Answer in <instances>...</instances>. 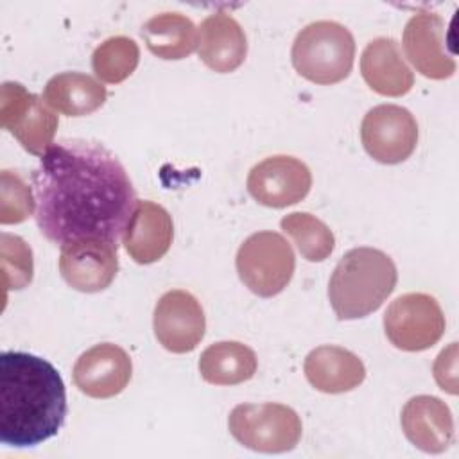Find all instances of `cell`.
<instances>
[{
	"instance_id": "6da1fadb",
	"label": "cell",
	"mask_w": 459,
	"mask_h": 459,
	"mask_svg": "<svg viewBox=\"0 0 459 459\" xmlns=\"http://www.w3.org/2000/svg\"><path fill=\"white\" fill-rule=\"evenodd\" d=\"M32 183L38 228L54 244L100 238L118 246L136 206L124 165L95 142L52 143L39 156Z\"/></svg>"
},
{
	"instance_id": "7a4b0ae2",
	"label": "cell",
	"mask_w": 459,
	"mask_h": 459,
	"mask_svg": "<svg viewBox=\"0 0 459 459\" xmlns=\"http://www.w3.org/2000/svg\"><path fill=\"white\" fill-rule=\"evenodd\" d=\"M66 418V389L59 371L27 351L0 355V441L29 448L54 437Z\"/></svg>"
},
{
	"instance_id": "3957f363",
	"label": "cell",
	"mask_w": 459,
	"mask_h": 459,
	"mask_svg": "<svg viewBox=\"0 0 459 459\" xmlns=\"http://www.w3.org/2000/svg\"><path fill=\"white\" fill-rule=\"evenodd\" d=\"M396 280V265L387 253L366 246L350 249L328 281V299L337 319H360L378 310Z\"/></svg>"
},
{
	"instance_id": "277c9868",
	"label": "cell",
	"mask_w": 459,
	"mask_h": 459,
	"mask_svg": "<svg viewBox=\"0 0 459 459\" xmlns=\"http://www.w3.org/2000/svg\"><path fill=\"white\" fill-rule=\"evenodd\" d=\"M296 72L316 84L344 81L353 66L355 39L351 32L330 20L312 22L303 27L290 50Z\"/></svg>"
},
{
	"instance_id": "5b68a950",
	"label": "cell",
	"mask_w": 459,
	"mask_h": 459,
	"mask_svg": "<svg viewBox=\"0 0 459 459\" xmlns=\"http://www.w3.org/2000/svg\"><path fill=\"white\" fill-rule=\"evenodd\" d=\"M230 434L246 448L262 454L292 450L301 439V420L283 403H240L228 416Z\"/></svg>"
},
{
	"instance_id": "8992f818",
	"label": "cell",
	"mask_w": 459,
	"mask_h": 459,
	"mask_svg": "<svg viewBox=\"0 0 459 459\" xmlns=\"http://www.w3.org/2000/svg\"><path fill=\"white\" fill-rule=\"evenodd\" d=\"M240 281L260 298L280 294L292 280L296 258L290 244L276 231L249 235L235 258Z\"/></svg>"
},
{
	"instance_id": "52a82bcc",
	"label": "cell",
	"mask_w": 459,
	"mask_h": 459,
	"mask_svg": "<svg viewBox=\"0 0 459 459\" xmlns=\"http://www.w3.org/2000/svg\"><path fill=\"white\" fill-rule=\"evenodd\" d=\"M0 122L34 156L45 154L59 126L57 115L41 97L13 81L0 88Z\"/></svg>"
},
{
	"instance_id": "ba28073f",
	"label": "cell",
	"mask_w": 459,
	"mask_h": 459,
	"mask_svg": "<svg viewBox=\"0 0 459 459\" xmlns=\"http://www.w3.org/2000/svg\"><path fill=\"white\" fill-rule=\"evenodd\" d=\"M445 314L430 294L407 292L398 296L384 314V330L391 344L403 351L432 348L445 333Z\"/></svg>"
},
{
	"instance_id": "9c48e42d",
	"label": "cell",
	"mask_w": 459,
	"mask_h": 459,
	"mask_svg": "<svg viewBox=\"0 0 459 459\" xmlns=\"http://www.w3.org/2000/svg\"><path fill=\"white\" fill-rule=\"evenodd\" d=\"M360 140L373 160L396 165L414 152L418 124L409 109L396 104H380L364 115Z\"/></svg>"
},
{
	"instance_id": "30bf717a",
	"label": "cell",
	"mask_w": 459,
	"mask_h": 459,
	"mask_svg": "<svg viewBox=\"0 0 459 459\" xmlns=\"http://www.w3.org/2000/svg\"><path fill=\"white\" fill-rule=\"evenodd\" d=\"M312 186L310 169L294 156H269L247 176L249 195L269 208H285L307 197Z\"/></svg>"
},
{
	"instance_id": "8fae6325",
	"label": "cell",
	"mask_w": 459,
	"mask_h": 459,
	"mask_svg": "<svg viewBox=\"0 0 459 459\" xmlns=\"http://www.w3.org/2000/svg\"><path fill=\"white\" fill-rule=\"evenodd\" d=\"M158 342L172 353H188L204 337L206 319L201 303L188 290L174 289L165 292L152 316Z\"/></svg>"
},
{
	"instance_id": "7c38bea8",
	"label": "cell",
	"mask_w": 459,
	"mask_h": 459,
	"mask_svg": "<svg viewBox=\"0 0 459 459\" xmlns=\"http://www.w3.org/2000/svg\"><path fill=\"white\" fill-rule=\"evenodd\" d=\"M117 247L100 238H81L61 244L59 273L63 280L81 292H100L108 289L118 273Z\"/></svg>"
},
{
	"instance_id": "4fadbf2b",
	"label": "cell",
	"mask_w": 459,
	"mask_h": 459,
	"mask_svg": "<svg viewBox=\"0 0 459 459\" xmlns=\"http://www.w3.org/2000/svg\"><path fill=\"white\" fill-rule=\"evenodd\" d=\"M402 45L405 57L429 79H448L455 72V61L446 52L445 22L439 14L420 11L407 22Z\"/></svg>"
},
{
	"instance_id": "5bb4252c",
	"label": "cell",
	"mask_w": 459,
	"mask_h": 459,
	"mask_svg": "<svg viewBox=\"0 0 459 459\" xmlns=\"http://www.w3.org/2000/svg\"><path fill=\"white\" fill-rule=\"evenodd\" d=\"M72 373L77 389L86 396L111 398L127 387L133 362L118 344L100 342L77 359Z\"/></svg>"
},
{
	"instance_id": "9a60e30c",
	"label": "cell",
	"mask_w": 459,
	"mask_h": 459,
	"mask_svg": "<svg viewBox=\"0 0 459 459\" xmlns=\"http://www.w3.org/2000/svg\"><path fill=\"white\" fill-rule=\"evenodd\" d=\"M405 437L421 452L441 454L454 441V418L448 405L437 396H412L400 416Z\"/></svg>"
},
{
	"instance_id": "2e32d148",
	"label": "cell",
	"mask_w": 459,
	"mask_h": 459,
	"mask_svg": "<svg viewBox=\"0 0 459 459\" xmlns=\"http://www.w3.org/2000/svg\"><path fill=\"white\" fill-rule=\"evenodd\" d=\"M174 238L170 213L152 203L136 201L124 231V247L136 264H152L165 256Z\"/></svg>"
},
{
	"instance_id": "e0dca14e",
	"label": "cell",
	"mask_w": 459,
	"mask_h": 459,
	"mask_svg": "<svg viewBox=\"0 0 459 459\" xmlns=\"http://www.w3.org/2000/svg\"><path fill=\"white\" fill-rule=\"evenodd\" d=\"M201 61L217 74L237 70L247 54V39L240 23L228 13H213L197 30Z\"/></svg>"
},
{
	"instance_id": "ac0fdd59",
	"label": "cell",
	"mask_w": 459,
	"mask_h": 459,
	"mask_svg": "<svg viewBox=\"0 0 459 459\" xmlns=\"http://www.w3.org/2000/svg\"><path fill=\"white\" fill-rule=\"evenodd\" d=\"M303 369L308 384L328 394L353 391L366 378L364 362L353 351L333 344L314 348Z\"/></svg>"
},
{
	"instance_id": "d6986e66",
	"label": "cell",
	"mask_w": 459,
	"mask_h": 459,
	"mask_svg": "<svg viewBox=\"0 0 459 459\" xmlns=\"http://www.w3.org/2000/svg\"><path fill=\"white\" fill-rule=\"evenodd\" d=\"M360 74L366 84L384 97H402L414 84V74L393 38H375L366 45L360 56Z\"/></svg>"
},
{
	"instance_id": "ffe728a7",
	"label": "cell",
	"mask_w": 459,
	"mask_h": 459,
	"mask_svg": "<svg viewBox=\"0 0 459 459\" xmlns=\"http://www.w3.org/2000/svg\"><path fill=\"white\" fill-rule=\"evenodd\" d=\"M106 88L88 74L63 72L48 79L43 100L56 111L68 117H84L104 106Z\"/></svg>"
},
{
	"instance_id": "44dd1931",
	"label": "cell",
	"mask_w": 459,
	"mask_h": 459,
	"mask_svg": "<svg viewBox=\"0 0 459 459\" xmlns=\"http://www.w3.org/2000/svg\"><path fill=\"white\" fill-rule=\"evenodd\" d=\"M256 368V353L238 341L213 342L199 357V373L213 385L242 384L255 377Z\"/></svg>"
},
{
	"instance_id": "7402d4cb",
	"label": "cell",
	"mask_w": 459,
	"mask_h": 459,
	"mask_svg": "<svg viewBox=\"0 0 459 459\" xmlns=\"http://www.w3.org/2000/svg\"><path fill=\"white\" fill-rule=\"evenodd\" d=\"M147 48L160 59L178 61L190 56L197 47V29L181 13H160L142 27Z\"/></svg>"
},
{
	"instance_id": "603a6c76",
	"label": "cell",
	"mask_w": 459,
	"mask_h": 459,
	"mask_svg": "<svg viewBox=\"0 0 459 459\" xmlns=\"http://www.w3.org/2000/svg\"><path fill=\"white\" fill-rule=\"evenodd\" d=\"M280 228L294 240L298 251L308 262H323L333 251L335 237L332 230L312 213H289L280 221Z\"/></svg>"
},
{
	"instance_id": "cb8c5ba5",
	"label": "cell",
	"mask_w": 459,
	"mask_h": 459,
	"mask_svg": "<svg viewBox=\"0 0 459 459\" xmlns=\"http://www.w3.org/2000/svg\"><path fill=\"white\" fill-rule=\"evenodd\" d=\"M140 63V48L134 39L127 36H113L102 41L91 56V68L95 75L108 82L118 84L126 81Z\"/></svg>"
},
{
	"instance_id": "d4e9b609",
	"label": "cell",
	"mask_w": 459,
	"mask_h": 459,
	"mask_svg": "<svg viewBox=\"0 0 459 459\" xmlns=\"http://www.w3.org/2000/svg\"><path fill=\"white\" fill-rule=\"evenodd\" d=\"M0 256H2V276L4 287L23 289L32 281V251L22 237L2 233L0 235Z\"/></svg>"
},
{
	"instance_id": "484cf974",
	"label": "cell",
	"mask_w": 459,
	"mask_h": 459,
	"mask_svg": "<svg viewBox=\"0 0 459 459\" xmlns=\"http://www.w3.org/2000/svg\"><path fill=\"white\" fill-rule=\"evenodd\" d=\"M0 222L18 224L29 219L34 212L36 197L25 179L13 170L0 174Z\"/></svg>"
},
{
	"instance_id": "4316f807",
	"label": "cell",
	"mask_w": 459,
	"mask_h": 459,
	"mask_svg": "<svg viewBox=\"0 0 459 459\" xmlns=\"http://www.w3.org/2000/svg\"><path fill=\"white\" fill-rule=\"evenodd\" d=\"M455 371H457V344L452 342L446 350H443L436 362H434V377L439 387L450 394L457 393V382H455Z\"/></svg>"
}]
</instances>
